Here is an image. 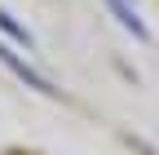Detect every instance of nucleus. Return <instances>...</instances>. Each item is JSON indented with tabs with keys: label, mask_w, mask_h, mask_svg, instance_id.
<instances>
[{
	"label": "nucleus",
	"mask_w": 159,
	"mask_h": 155,
	"mask_svg": "<svg viewBox=\"0 0 159 155\" xmlns=\"http://www.w3.org/2000/svg\"><path fill=\"white\" fill-rule=\"evenodd\" d=\"M0 62H5L13 75H18V80H22L27 89H35V93H44V98H57V89H53V80H49V75H40L31 62H22V58H18L9 45H0Z\"/></svg>",
	"instance_id": "obj_1"
},
{
	"label": "nucleus",
	"mask_w": 159,
	"mask_h": 155,
	"mask_svg": "<svg viewBox=\"0 0 159 155\" xmlns=\"http://www.w3.org/2000/svg\"><path fill=\"white\" fill-rule=\"evenodd\" d=\"M0 27H5V31H9V35H13V40H22V45H27V49H31V31H27V27H18V22H13V18H9V13H5V9H0Z\"/></svg>",
	"instance_id": "obj_3"
},
{
	"label": "nucleus",
	"mask_w": 159,
	"mask_h": 155,
	"mask_svg": "<svg viewBox=\"0 0 159 155\" xmlns=\"http://www.w3.org/2000/svg\"><path fill=\"white\" fill-rule=\"evenodd\" d=\"M111 9H115V18H119V22H124V27H128V31L137 35V40H146V35H150V31H146V22H142V18H137V13H133L128 5H119V0H111Z\"/></svg>",
	"instance_id": "obj_2"
}]
</instances>
